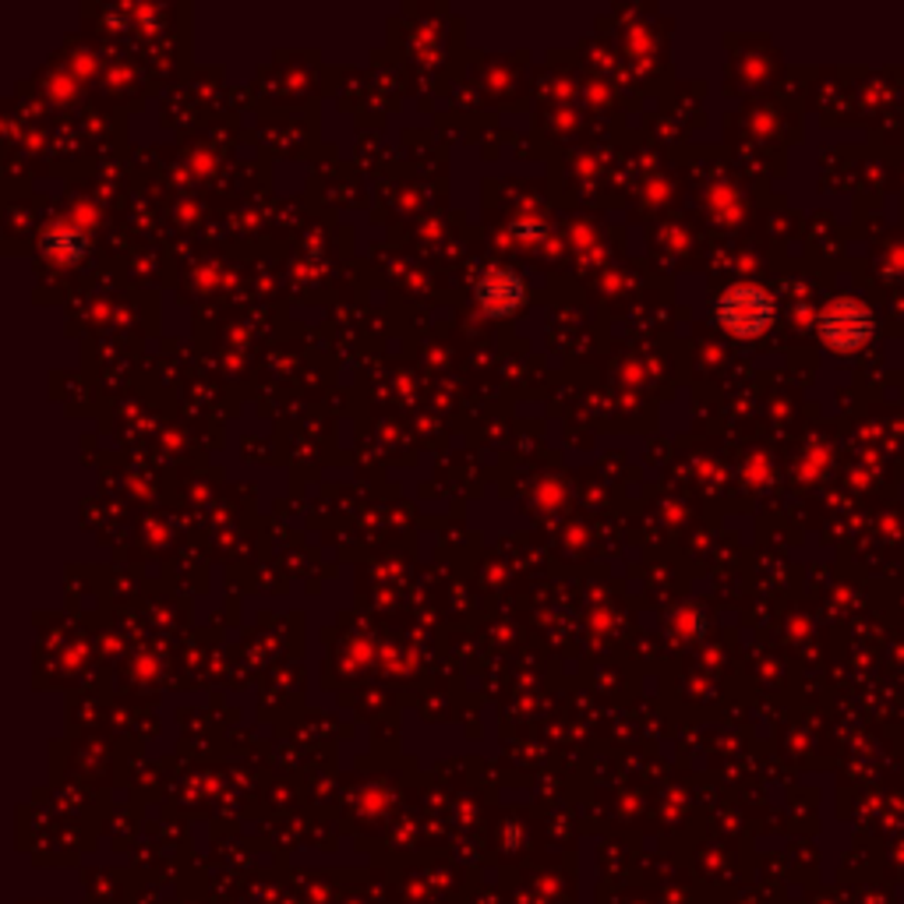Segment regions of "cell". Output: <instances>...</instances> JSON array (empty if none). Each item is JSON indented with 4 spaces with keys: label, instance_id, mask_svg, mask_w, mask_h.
Wrapping results in <instances>:
<instances>
[{
    "label": "cell",
    "instance_id": "1",
    "mask_svg": "<svg viewBox=\"0 0 904 904\" xmlns=\"http://www.w3.org/2000/svg\"><path fill=\"white\" fill-rule=\"evenodd\" d=\"M774 297L763 287L738 284L717 297V321L721 329L738 339H756L774 326Z\"/></svg>",
    "mask_w": 904,
    "mask_h": 904
},
{
    "label": "cell",
    "instance_id": "2",
    "mask_svg": "<svg viewBox=\"0 0 904 904\" xmlns=\"http://www.w3.org/2000/svg\"><path fill=\"white\" fill-rule=\"evenodd\" d=\"M816 332L819 339L827 344L831 350L837 354H852L858 347H866L873 332H876V321H873V311L862 305L855 297H837L831 300L827 308L819 311L816 318Z\"/></svg>",
    "mask_w": 904,
    "mask_h": 904
},
{
    "label": "cell",
    "instance_id": "3",
    "mask_svg": "<svg viewBox=\"0 0 904 904\" xmlns=\"http://www.w3.org/2000/svg\"><path fill=\"white\" fill-rule=\"evenodd\" d=\"M524 297H527V284L516 269L495 266L477 279V305L491 318L513 315L519 305H524Z\"/></svg>",
    "mask_w": 904,
    "mask_h": 904
},
{
    "label": "cell",
    "instance_id": "4",
    "mask_svg": "<svg viewBox=\"0 0 904 904\" xmlns=\"http://www.w3.org/2000/svg\"><path fill=\"white\" fill-rule=\"evenodd\" d=\"M43 255L53 262H74V258L86 255V237L74 227H53L43 237Z\"/></svg>",
    "mask_w": 904,
    "mask_h": 904
}]
</instances>
